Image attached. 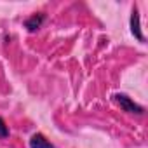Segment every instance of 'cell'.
I'll return each instance as SVG.
<instances>
[{"label":"cell","mask_w":148,"mask_h":148,"mask_svg":"<svg viewBox=\"0 0 148 148\" xmlns=\"http://www.w3.org/2000/svg\"><path fill=\"white\" fill-rule=\"evenodd\" d=\"M113 101L127 113H136V115H143L145 113V108L138 103H134L127 94H122V92H115L113 94Z\"/></svg>","instance_id":"1"},{"label":"cell","mask_w":148,"mask_h":148,"mask_svg":"<svg viewBox=\"0 0 148 148\" xmlns=\"http://www.w3.org/2000/svg\"><path fill=\"white\" fill-rule=\"evenodd\" d=\"M45 21V14L44 12H37V14H32L30 18L25 19V28L28 32H37Z\"/></svg>","instance_id":"2"},{"label":"cell","mask_w":148,"mask_h":148,"mask_svg":"<svg viewBox=\"0 0 148 148\" xmlns=\"http://www.w3.org/2000/svg\"><path fill=\"white\" fill-rule=\"evenodd\" d=\"M131 32H132V35H134L139 42L145 40V37H143V33H141V26H139V12H138V9H134V11H132V16H131Z\"/></svg>","instance_id":"4"},{"label":"cell","mask_w":148,"mask_h":148,"mask_svg":"<svg viewBox=\"0 0 148 148\" xmlns=\"http://www.w3.org/2000/svg\"><path fill=\"white\" fill-rule=\"evenodd\" d=\"M9 136V127L5 125V122L0 119V138H7Z\"/></svg>","instance_id":"5"},{"label":"cell","mask_w":148,"mask_h":148,"mask_svg":"<svg viewBox=\"0 0 148 148\" xmlns=\"http://www.w3.org/2000/svg\"><path fill=\"white\" fill-rule=\"evenodd\" d=\"M30 148H54V145L44 134L37 132V134H33L30 138Z\"/></svg>","instance_id":"3"}]
</instances>
